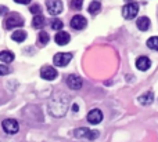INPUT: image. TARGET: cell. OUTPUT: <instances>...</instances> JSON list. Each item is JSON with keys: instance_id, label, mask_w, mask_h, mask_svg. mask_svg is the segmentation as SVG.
Returning a JSON list of instances; mask_svg holds the SVG:
<instances>
[{"instance_id": "ba28073f", "label": "cell", "mask_w": 158, "mask_h": 142, "mask_svg": "<svg viewBox=\"0 0 158 142\" xmlns=\"http://www.w3.org/2000/svg\"><path fill=\"white\" fill-rule=\"evenodd\" d=\"M40 76L43 77L44 80L52 82V80H54L56 77H57V71H56L53 66H43V68L40 69Z\"/></svg>"}, {"instance_id": "7a4b0ae2", "label": "cell", "mask_w": 158, "mask_h": 142, "mask_svg": "<svg viewBox=\"0 0 158 142\" xmlns=\"http://www.w3.org/2000/svg\"><path fill=\"white\" fill-rule=\"evenodd\" d=\"M24 25V18H22L19 14L13 13L6 18L4 21V28L6 29H13V28H18Z\"/></svg>"}, {"instance_id": "9a60e30c", "label": "cell", "mask_w": 158, "mask_h": 142, "mask_svg": "<svg viewBox=\"0 0 158 142\" xmlns=\"http://www.w3.org/2000/svg\"><path fill=\"white\" fill-rule=\"evenodd\" d=\"M136 25H137V28H139L140 30L146 32V30L150 28V18H147V17H140V18L137 19Z\"/></svg>"}, {"instance_id": "3957f363", "label": "cell", "mask_w": 158, "mask_h": 142, "mask_svg": "<svg viewBox=\"0 0 158 142\" xmlns=\"http://www.w3.org/2000/svg\"><path fill=\"white\" fill-rule=\"evenodd\" d=\"M139 13V4L136 3H128L125 7L122 8V15L126 19H133Z\"/></svg>"}, {"instance_id": "e0dca14e", "label": "cell", "mask_w": 158, "mask_h": 142, "mask_svg": "<svg viewBox=\"0 0 158 142\" xmlns=\"http://www.w3.org/2000/svg\"><path fill=\"white\" fill-rule=\"evenodd\" d=\"M0 61L2 62H6V63H10V62H13L14 61V54L11 51H2L0 52Z\"/></svg>"}, {"instance_id": "4316f807", "label": "cell", "mask_w": 158, "mask_h": 142, "mask_svg": "<svg viewBox=\"0 0 158 142\" xmlns=\"http://www.w3.org/2000/svg\"><path fill=\"white\" fill-rule=\"evenodd\" d=\"M15 3H18V4H29L31 0H14Z\"/></svg>"}, {"instance_id": "277c9868", "label": "cell", "mask_w": 158, "mask_h": 142, "mask_svg": "<svg viewBox=\"0 0 158 142\" xmlns=\"http://www.w3.org/2000/svg\"><path fill=\"white\" fill-rule=\"evenodd\" d=\"M75 137L77 138H86V140H96V138L98 137V131L81 127V129L75 130Z\"/></svg>"}, {"instance_id": "ffe728a7", "label": "cell", "mask_w": 158, "mask_h": 142, "mask_svg": "<svg viewBox=\"0 0 158 142\" xmlns=\"http://www.w3.org/2000/svg\"><path fill=\"white\" fill-rule=\"evenodd\" d=\"M100 10H101V3H98V2H93V3H90V6H89V13L92 14V15L97 14Z\"/></svg>"}, {"instance_id": "484cf974", "label": "cell", "mask_w": 158, "mask_h": 142, "mask_svg": "<svg viewBox=\"0 0 158 142\" xmlns=\"http://www.w3.org/2000/svg\"><path fill=\"white\" fill-rule=\"evenodd\" d=\"M7 7H4V6H0V15H4V14H7Z\"/></svg>"}, {"instance_id": "9c48e42d", "label": "cell", "mask_w": 158, "mask_h": 142, "mask_svg": "<svg viewBox=\"0 0 158 142\" xmlns=\"http://www.w3.org/2000/svg\"><path fill=\"white\" fill-rule=\"evenodd\" d=\"M86 25H87L86 18H85V17H82V15H75L74 18L71 19V28H72V29H75V30L85 29V28H86Z\"/></svg>"}, {"instance_id": "5bb4252c", "label": "cell", "mask_w": 158, "mask_h": 142, "mask_svg": "<svg viewBox=\"0 0 158 142\" xmlns=\"http://www.w3.org/2000/svg\"><path fill=\"white\" fill-rule=\"evenodd\" d=\"M153 101H154L153 91H147V93H144L143 95L139 97V102L142 105H150V104H153Z\"/></svg>"}, {"instance_id": "83f0119b", "label": "cell", "mask_w": 158, "mask_h": 142, "mask_svg": "<svg viewBox=\"0 0 158 142\" xmlns=\"http://www.w3.org/2000/svg\"><path fill=\"white\" fill-rule=\"evenodd\" d=\"M72 109H74V112H78V105H77V104H75V105H74V106H72Z\"/></svg>"}, {"instance_id": "4fadbf2b", "label": "cell", "mask_w": 158, "mask_h": 142, "mask_svg": "<svg viewBox=\"0 0 158 142\" xmlns=\"http://www.w3.org/2000/svg\"><path fill=\"white\" fill-rule=\"evenodd\" d=\"M136 66H137V69H139V71H147V69L151 66L150 58L139 57V58H137V61H136Z\"/></svg>"}, {"instance_id": "ac0fdd59", "label": "cell", "mask_w": 158, "mask_h": 142, "mask_svg": "<svg viewBox=\"0 0 158 142\" xmlns=\"http://www.w3.org/2000/svg\"><path fill=\"white\" fill-rule=\"evenodd\" d=\"M13 40L17 41V43H21V41H24L25 39H27V32L25 30H15V32H13Z\"/></svg>"}, {"instance_id": "44dd1931", "label": "cell", "mask_w": 158, "mask_h": 142, "mask_svg": "<svg viewBox=\"0 0 158 142\" xmlns=\"http://www.w3.org/2000/svg\"><path fill=\"white\" fill-rule=\"evenodd\" d=\"M63 26H64V24L61 19H53L52 21V28L54 30H58V32H60V30L63 29Z\"/></svg>"}, {"instance_id": "6da1fadb", "label": "cell", "mask_w": 158, "mask_h": 142, "mask_svg": "<svg viewBox=\"0 0 158 142\" xmlns=\"http://www.w3.org/2000/svg\"><path fill=\"white\" fill-rule=\"evenodd\" d=\"M49 109L50 113L56 117H61L67 113L68 110V97L64 93H57L52 97L49 102Z\"/></svg>"}, {"instance_id": "603a6c76", "label": "cell", "mask_w": 158, "mask_h": 142, "mask_svg": "<svg viewBox=\"0 0 158 142\" xmlns=\"http://www.w3.org/2000/svg\"><path fill=\"white\" fill-rule=\"evenodd\" d=\"M83 0H72L71 2V8L72 10H81Z\"/></svg>"}, {"instance_id": "30bf717a", "label": "cell", "mask_w": 158, "mask_h": 142, "mask_svg": "<svg viewBox=\"0 0 158 142\" xmlns=\"http://www.w3.org/2000/svg\"><path fill=\"white\" fill-rule=\"evenodd\" d=\"M103 120V113L100 109H93L87 113V121L90 124H98Z\"/></svg>"}, {"instance_id": "5b68a950", "label": "cell", "mask_w": 158, "mask_h": 142, "mask_svg": "<svg viewBox=\"0 0 158 142\" xmlns=\"http://www.w3.org/2000/svg\"><path fill=\"white\" fill-rule=\"evenodd\" d=\"M72 59V54L69 52H57L53 58V62H54L56 66H65L71 62Z\"/></svg>"}, {"instance_id": "8992f818", "label": "cell", "mask_w": 158, "mask_h": 142, "mask_svg": "<svg viewBox=\"0 0 158 142\" xmlns=\"http://www.w3.org/2000/svg\"><path fill=\"white\" fill-rule=\"evenodd\" d=\"M46 7L52 15H58L63 11V3H61V0H47Z\"/></svg>"}, {"instance_id": "d4e9b609", "label": "cell", "mask_w": 158, "mask_h": 142, "mask_svg": "<svg viewBox=\"0 0 158 142\" xmlns=\"http://www.w3.org/2000/svg\"><path fill=\"white\" fill-rule=\"evenodd\" d=\"M7 73H10V69H8L6 65H0V76L7 75Z\"/></svg>"}, {"instance_id": "cb8c5ba5", "label": "cell", "mask_w": 158, "mask_h": 142, "mask_svg": "<svg viewBox=\"0 0 158 142\" xmlns=\"http://www.w3.org/2000/svg\"><path fill=\"white\" fill-rule=\"evenodd\" d=\"M29 11L32 14H35V15H39V14H40V6H38V4L32 6V7L29 8Z\"/></svg>"}, {"instance_id": "7402d4cb", "label": "cell", "mask_w": 158, "mask_h": 142, "mask_svg": "<svg viewBox=\"0 0 158 142\" xmlns=\"http://www.w3.org/2000/svg\"><path fill=\"white\" fill-rule=\"evenodd\" d=\"M49 35H47L46 32H40L39 33V43L40 44H47L49 43Z\"/></svg>"}, {"instance_id": "d6986e66", "label": "cell", "mask_w": 158, "mask_h": 142, "mask_svg": "<svg viewBox=\"0 0 158 142\" xmlns=\"http://www.w3.org/2000/svg\"><path fill=\"white\" fill-rule=\"evenodd\" d=\"M147 47L150 50H154V51H158V36H153L147 40Z\"/></svg>"}, {"instance_id": "7c38bea8", "label": "cell", "mask_w": 158, "mask_h": 142, "mask_svg": "<svg viewBox=\"0 0 158 142\" xmlns=\"http://www.w3.org/2000/svg\"><path fill=\"white\" fill-rule=\"evenodd\" d=\"M54 40L58 46H65V44H68V41L71 40V36H69L67 32H64V30H60V32L56 33Z\"/></svg>"}, {"instance_id": "8fae6325", "label": "cell", "mask_w": 158, "mask_h": 142, "mask_svg": "<svg viewBox=\"0 0 158 142\" xmlns=\"http://www.w3.org/2000/svg\"><path fill=\"white\" fill-rule=\"evenodd\" d=\"M67 84H68V87L71 90H79L82 87V79L79 76H77V75H71L67 79Z\"/></svg>"}, {"instance_id": "52a82bcc", "label": "cell", "mask_w": 158, "mask_h": 142, "mask_svg": "<svg viewBox=\"0 0 158 142\" xmlns=\"http://www.w3.org/2000/svg\"><path fill=\"white\" fill-rule=\"evenodd\" d=\"M18 123H17V120H14V119H6L4 121H3V130H4L7 134L10 135H14L18 132Z\"/></svg>"}, {"instance_id": "2e32d148", "label": "cell", "mask_w": 158, "mask_h": 142, "mask_svg": "<svg viewBox=\"0 0 158 142\" xmlns=\"http://www.w3.org/2000/svg\"><path fill=\"white\" fill-rule=\"evenodd\" d=\"M44 24H46V19H44L43 15H35V18H33L32 21V26L35 28V29H42V28L44 26Z\"/></svg>"}]
</instances>
